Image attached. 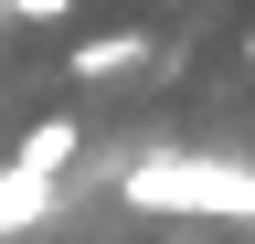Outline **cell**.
Instances as JSON below:
<instances>
[{
	"mask_svg": "<svg viewBox=\"0 0 255 244\" xmlns=\"http://www.w3.org/2000/svg\"><path fill=\"white\" fill-rule=\"evenodd\" d=\"M128 202H149V212H245L255 223V170H234V160H138Z\"/></svg>",
	"mask_w": 255,
	"mask_h": 244,
	"instance_id": "cell-1",
	"label": "cell"
},
{
	"mask_svg": "<svg viewBox=\"0 0 255 244\" xmlns=\"http://www.w3.org/2000/svg\"><path fill=\"white\" fill-rule=\"evenodd\" d=\"M53 160H75V128H64V117H43V128L21 138V160H11V170H32V180H43Z\"/></svg>",
	"mask_w": 255,
	"mask_h": 244,
	"instance_id": "cell-2",
	"label": "cell"
},
{
	"mask_svg": "<svg viewBox=\"0 0 255 244\" xmlns=\"http://www.w3.org/2000/svg\"><path fill=\"white\" fill-rule=\"evenodd\" d=\"M32 212H43V180H32V170H0V234L32 223Z\"/></svg>",
	"mask_w": 255,
	"mask_h": 244,
	"instance_id": "cell-3",
	"label": "cell"
},
{
	"mask_svg": "<svg viewBox=\"0 0 255 244\" xmlns=\"http://www.w3.org/2000/svg\"><path fill=\"white\" fill-rule=\"evenodd\" d=\"M138 53H149V43H128V32H107V43H85L75 64H85V75H128V64H138Z\"/></svg>",
	"mask_w": 255,
	"mask_h": 244,
	"instance_id": "cell-4",
	"label": "cell"
},
{
	"mask_svg": "<svg viewBox=\"0 0 255 244\" xmlns=\"http://www.w3.org/2000/svg\"><path fill=\"white\" fill-rule=\"evenodd\" d=\"M11 11H64V0H11Z\"/></svg>",
	"mask_w": 255,
	"mask_h": 244,
	"instance_id": "cell-5",
	"label": "cell"
}]
</instances>
